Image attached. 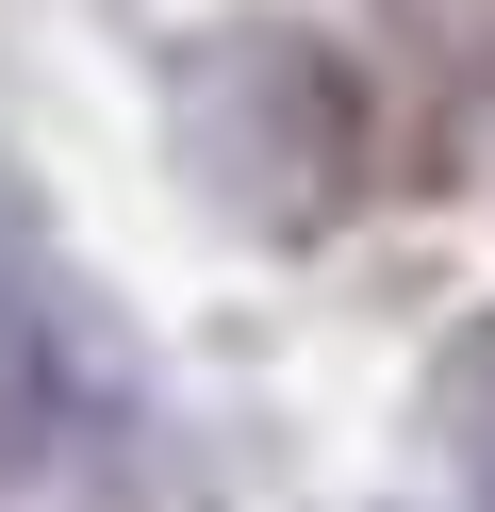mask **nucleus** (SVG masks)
I'll list each match as a JSON object with an SVG mask.
<instances>
[{"label":"nucleus","instance_id":"obj_1","mask_svg":"<svg viewBox=\"0 0 495 512\" xmlns=\"http://www.w3.org/2000/svg\"><path fill=\"white\" fill-rule=\"evenodd\" d=\"M182 133H198V182L264 232H314L347 199V149H363V100L330 83V50L297 34H231L182 67Z\"/></svg>","mask_w":495,"mask_h":512},{"label":"nucleus","instance_id":"obj_2","mask_svg":"<svg viewBox=\"0 0 495 512\" xmlns=\"http://www.w3.org/2000/svg\"><path fill=\"white\" fill-rule=\"evenodd\" d=\"M66 413H83V314L33 248V199L0 182V463H50Z\"/></svg>","mask_w":495,"mask_h":512},{"label":"nucleus","instance_id":"obj_3","mask_svg":"<svg viewBox=\"0 0 495 512\" xmlns=\"http://www.w3.org/2000/svg\"><path fill=\"white\" fill-rule=\"evenodd\" d=\"M446 463H462V496L495 512V331L446 347Z\"/></svg>","mask_w":495,"mask_h":512}]
</instances>
